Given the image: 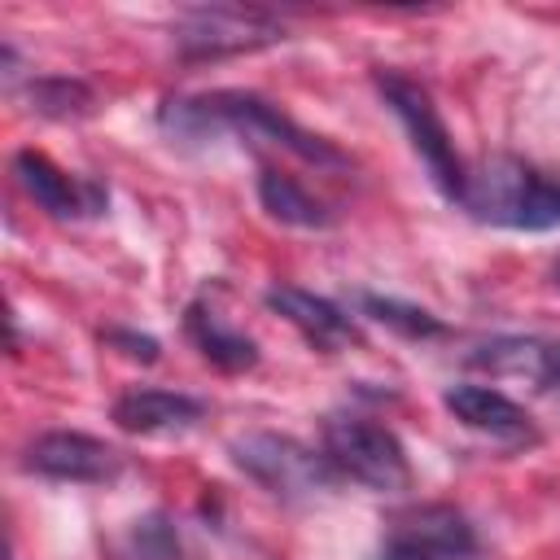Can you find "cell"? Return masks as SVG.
I'll return each mask as SVG.
<instances>
[{"mask_svg": "<svg viewBox=\"0 0 560 560\" xmlns=\"http://www.w3.org/2000/svg\"><path fill=\"white\" fill-rule=\"evenodd\" d=\"M158 127L171 144H201V140H214L219 131H232V136L254 140V144H276V149H284V153H293L319 171H346L350 166V158L332 140L306 131L267 96L241 92V88H219V92H201V96H171L158 109Z\"/></svg>", "mask_w": 560, "mask_h": 560, "instance_id": "obj_1", "label": "cell"}, {"mask_svg": "<svg viewBox=\"0 0 560 560\" xmlns=\"http://www.w3.org/2000/svg\"><path fill=\"white\" fill-rule=\"evenodd\" d=\"M459 206L490 228L551 232L560 228V175H547L521 158L499 153L468 171Z\"/></svg>", "mask_w": 560, "mask_h": 560, "instance_id": "obj_2", "label": "cell"}, {"mask_svg": "<svg viewBox=\"0 0 560 560\" xmlns=\"http://www.w3.org/2000/svg\"><path fill=\"white\" fill-rule=\"evenodd\" d=\"M228 455L249 481H258L262 490H271L284 503H311L319 494H332V486L341 481L324 451H315L289 433H271V429L232 438Z\"/></svg>", "mask_w": 560, "mask_h": 560, "instance_id": "obj_3", "label": "cell"}, {"mask_svg": "<svg viewBox=\"0 0 560 560\" xmlns=\"http://www.w3.org/2000/svg\"><path fill=\"white\" fill-rule=\"evenodd\" d=\"M171 39L184 61H219L271 48L289 39V31L284 18L262 4H192L175 18Z\"/></svg>", "mask_w": 560, "mask_h": 560, "instance_id": "obj_4", "label": "cell"}, {"mask_svg": "<svg viewBox=\"0 0 560 560\" xmlns=\"http://www.w3.org/2000/svg\"><path fill=\"white\" fill-rule=\"evenodd\" d=\"M319 451L328 455L337 477H350L363 490H376V494L411 490V464H407V451H402L398 433L368 420V416H346V411L328 416Z\"/></svg>", "mask_w": 560, "mask_h": 560, "instance_id": "obj_5", "label": "cell"}, {"mask_svg": "<svg viewBox=\"0 0 560 560\" xmlns=\"http://www.w3.org/2000/svg\"><path fill=\"white\" fill-rule=\"evenodd\" d=\"M376 92L385 96V105L394 109V118L407 127L411 149L420 153V162H424L429 179L438 184V192L459 206L464 201V184H468V166L459 162L455 140H451V131H446L433 96L416 79H407L402 70H385V66L376 70Z\"/></svg>", "mask_w": 560, "mask_h": 560, "instance_id": "obj_6", "label": "cell"}, {"mask_svg": "<svg viewBox=\"0 0 560 560\" xmlns=\"http://www.w3.org/2000/svg\"><path fill=\"white\" fill-rule=\"evenodd\" d=\"M22 464L39 477H52V481H74V486H109L122 477L127 459L118 446L92 438V433H79V429H52V433H39L26 451H22Z\"/></svg>", "mask_w": 560, "mask_h": 560, "instance_id": "obj_7", "label": "cell"}, {"mask_svg": "<svg viewBox=\"0 0 560 560\" xmlns=\"http://www.w3.org/2000/svg\"><path fill=\"white\" fill-rule=\"evenodd\" d=\"M13 175H18L22 192L39 210H48L52 219H96L109 206V197H105V188L96 179L70 175V171H61L52 158H44L35 149H18L13 153Z\"/></svg>", "mask_w": 560, "mask_h": 560, "instance_id": "obj_8", "label": "cell"}, {"mask_svg": "<svg viewBox=\"0 0 560 560\" xmlns=\"http://www.w3.org/2000/svg\"><path fill=\"white\" fill-rule=\"evenodd\" d=\"M442 402L464 429H472V433H481L490 442H503V446H534L538 442L534 416L521 402H512L503 389H494V385L459 381V385H451L442 394Z\"/></svg>", "mask_w": 560, "mask_h": 560, "instance_id": "obj_9", "label": "cell"}, {"mask_svg": "<svg viewBox=\"0 0 560 560\" xmlns=\"http://www.w3.org/2000/svg\"><path fill=\"white\" fill-rule=\"evenodd\" d=\"M464 363L472 372H490L499 381H525L529 389L551 394L556 381H560V341L503 332V337H490V341L472 346Z\"/></svg>", "mask_w": 560, "mask_h": 560, "instance_id": "obj_10", "label": "cell"}, {"mask_svg": "<svg viewBox=\"0 0 560 560\" xmlns=\"http://www.w3.org/2000/svg\"><path fill=\"white\" fill-rule=\"evenodd\" d=\"M184 332H188V341L197 346V354L206 359V363H214L219 372H249V368H258V341L245 332V328H236V324H228V315L219 311V302H214V289H201L188 306H184Z\"/></svg>", "mask_w": 560, "mask_h": 560, "instance_id": "obj_11", "label": "cell"}, {"mask_svg": "<svg viewBox=\"0 0 560 560\" xmlns=\"http://www.w3.org/2000/svg\"><path fill=\"white\" fill-rule=\"evenodd\" d=\"M201 416H206V402L201 398L179 394V389H158V385L127 389L109 407V420L122 433H140V438H179Z\"/></svg>", "mask_w": 560, "mask_h": 560, "instance_id": "obj_12", "label": "cell"}, {"mask_svg": "<svg viewBox=\"0 0 560 560\" xmlns=\"http://www.w3.org/2000/svg\"><path fill=\"white\" fill-rule=\"evenodd\" d=\"M262 302L280 315V319H289L315 350H341V346H350L359 332H354V319L337 306V302H328V298H319V293H311V289H298V284H271L267 293H262Z\"/></svg>", "mask_w": 560, "mask_h": 560, "instance_id": "obj_13", "label": "cell"}, {"mask_svg": "<svg viewBox=\"0 0 560 560\" xmlns=\"http://www.w3.org/2000/svg\"><path fill=\"white\" fill-rule=\"evenodd\" d=\"M394 534L420 542V547L433 551L438 560H472V556H477V534H472L468 516L455 512V508H446V503H424V508H416L411 516L398 521Z\"/></svg>", "mask_w": 560, "mask_h": 560, "instance_id": "obj_14", "label": "cell"}, {"mask_svg": "<svg viewBox=\"0 0 560 560\" xmlns=\"http://www.w3.org/2000/svg\"><path fill=\"white\" fill-rule=\"evenodd\" d=\"M258 201H262V210H267L276 223H284V228L324 232V228H332V223H337V214H332L315 192H306L293 175L271 171V166H262V171H258Z\"/></svg>", "mask_w": 560, "mask_h": 560, "instance_id": "obj_15", "label": "cell"}, {"mask_svg": "<svg viewBox=\"0 0 560 560\" xmlns=\"http://www.w3.org/2000/svg\"><path fill=\"white\" fill-rule=\"evenodd\" d=\"M26 105L52 122H79L96 109V92L70 74H39L26 83Z\"/></svg>", "mask_w": 560, "mask_h": 560, "instance_id": "obj_16", "label": "cell"}, {"mask_svg": "<svg viewBox=\"0 0 560 560\" xmlns=\"http://www.w3.org/2000/svg\"><path fill=\"white\" fill-rule=\"evenodd\" d=\"M359 311H363L368 319H376V324L402 332V337H442V332H446V324H442L433 311H424V306H416V302H402V298L359 293Z\"/></svg>", "mask_w": 560, "mask_h": 560, "instance_id": "obj_17", "label": "cell"}, {"mask_svg": "<svg viewBox=\"0 0 560 560\" xmlns=\"http://www.w3.org/2000/svg\"><path fill=\"white\" fill-rule=\"evenodd\" d=\"M131 542H136V556H140V560H179L175 529L166 525V516H162V512H153V516L136 521Z\"/></svg>", "mask_w": 560, "mask_h": 560, "instance_id": "obj_18", "label": "cell"}, {"mask_svg": "<svg viewBox=\"0 0 560 560\" xmlns=\"http://www.w3.org/2000/svg\"><path fill=\"white\" fill-rule=\"evenodd\" d=\"M101 341H105L109 350L136 359V363H158V354H162V341L149 337V332H136V328H105Z\"/></svg>", "mask_w": 560, "mask_h": 560, "instance_id": "obj_19", "label": "cell"}, {"mask_svg": "<svg viewBox=\"0 0 560 560\" xmlns=\"http://www.w3.org/2000/svg\"><path fill=\"white\" fill-rule=\"evenodd\" d=\"M376 560H438L433 551H424L420 542H411V538H402V534H394L381 551H376Z\"/></svg>", "mask_w": 560, "mask_h": 560, "instance_id": "obj_20", "label": "cell"}, {"mask_svg": "<svg viewBox=\"0 0 560 560\" xmlns=\"http://www.w3.org/2000/svg\"><path fill=\"white\" fill-rule=\"evenodd\" d=\"M551 280H556V284H560V258H556V267H551Z\"/></svg>", "mask_w": 560, "mask_h": 560, "instance_id": "obj_21", "label": "cell"}, {"mask_svg": "<svg viewBox=\"0 0 560 560\" xmlns=\"http://www.w3.org/2000/svg\"><path fill=\"white\" fill-rule=\"evenodd\" d=\"M551 394H556V398H560V381H556V389H551Z\"/></svg>", "mask_w": 560, "mask_h": 560, "instance_id": "obj_22", "label": "cell"}]
</instances>
